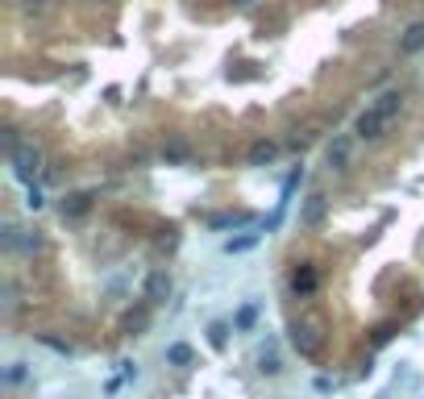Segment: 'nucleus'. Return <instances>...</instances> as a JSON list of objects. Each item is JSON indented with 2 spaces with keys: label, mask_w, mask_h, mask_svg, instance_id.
I'll use <instances>...</instances> for the list:
<instances>
[{
  "label": "nucleus",
  "mask_w": 424,
  "mask_h": 399,
  "mask_svg": "<svg viewBox=\"0 0 424 399\" xmlns=\"http://www.w3.org/2000/svg\"><path fill=\"white\" fill-rule=\"evenodd\" d=\"M387 125H391V121H387V117L371 104V108L358 117V125H354V129H358V137H383V129H387Z\"/></svg>",
  "instance_id": "1"
},
{
  "label": "nucleus",
  "mask_w": 424,
  "mask_h": 399,
  "mask_svg": "<svg viewBox=\"0 0 424 399\" xmlns=\"http://www.w3.org/2000/svg\"><path fill=\"white\" fill-rule=\"evenodd\" d=\"M291 341H296V350H300L304 358H312V354L321 350V333H316L312 325H291Z\"/></svg>",
  "instance_id": "2"
},
{
  "label": "nucleus",
  "mask_w": 424,
  "mask_h": 399,
  "mask_svg": "<svg viewBox=\"0 0 424 399\" xmlns=\"http://www.w3.org/2000/svg\"><path fill=\"white\" fill-rule=\"evenodd\" d=\"M8 154H12V167H17V175H33L37 167H42V158H37V150H21V146H8Z\"/></svg>",
  "instance_id": "3"
},
{
  "label": "nucleus",
  "mask_w": 424,
  "mask_h": 399,
  "mask_svg": "<svg viewBox=\"0 0 424 399\" xmlns=\"http://www.w3.org/2000/svg\"><path fill=\"white\" fill-rule=\"evenodd\" d=\"M350 150H354V142H350V137H337V142H329V150H325L329 167H346V162H350Z\"/></svg>",
  "instance_id": "4"
},
{
  "label": "nucleus",
  "mask_w": 424,
  "mask_h": 399,
  "mask_svg": "<svg viewBox=\"0 0 424 399\" xmlns=\"http://www.w3.org/2000/svg\"><path fill=\"white\" fill-rule=\"evenodd\" d=\"M400 104H404V96H400V92H383V96L375 100V108H379V112H383L387 121H396V112H400Z\"/></svg>",
  "instance_id": "5"
},
{
  "label": "nucleus",
  "mask_w": 424,
  "mask_h": 399,
  "mask_svg": "<svg viewBox=\"0 0 424 399\" xmlns=\"http://www.w3.org/2000/svg\"><path fill=\"white\" fill-rule=\"evenodd\" d=\"M291 287H296V296H312V291H316V271H312V266H304V271H296V279H291Z\"/></svg>",
  "instance_id": "6"
},
{
  "label": "nucleus",
  "mask_w": 424,
  "mask_h": 399,
  "mask_svg": "<svg viewBox=\"0 0 424 399\" xmlns=\"http://www.w3.org/2000/svg\"><path fill=\"white\" fill-rule=\"evenodd\" d=\"M146 296H150V300H167V296H171V275H162V271H158V275H150Z\"/></svg>",
  "instance_id": "7"
},
{
  "label": "nucleus",
  "mask_w": 424,
  "mask_h": 399,
  "mask_svg": "<svg viewBox=\"0 0 424 399\" xmlns=\"http://www.w3.org/2000/svg\"><path fill=\"white\" fill-rule=\"evenodd\" d=\"M275 158H279V146H275V142H258V146L250 150V162H254V167H262V162H275Z\"/></svg>",
  "instance_id": "8"
},
{
  "label": "nucleus",
  "mask_w": 424,
  "mask_h": 399,
  "mask_svg": "<svg viewBox=\"0 0 424 399\" xmlns=\"http://www.w3.org/2000/svg\"><path fill=\"white\" fill-rule=\"evenodd\" d=\"M192 358H196V354H192V346H183V341H175V346L167 350V362H171V366H192Z\"/></svg>",
  "instance_id": "9"
},
{
  "label": "nucleus",
  "mask_w": 424,
  "mask_h": 399,
  "mask_svg": "<svg viewBox=\"0 0 424 399\" xmlns=\"http://www.w3.org/2000/svg\"><path fill=\"white\" fill-rule=\"evenodd\" d=\"M404 50H408V54L424 50V25H421V21H416V25H412V29L404 33Z\"/></svg>",
  "instance_id": "10"
},
{
  "label": "nucleus",
  "mask_w": 424,
  "mask_h": 399,
  "mask_svg": "<svg viewBox=\"0 0 424 399\" xmlns=\"http://www.w3.org/2000/svg\"><path fill=\"white\" fill-rule=\"evenodd\" d=\"M321 212H325V196H312V200H308V208H304V225H316V221H321Z\"/></svg>",
  "instance_id": "11"
},
{
  "label": "nucleus",
  "mask_w": 424,
  "mask_h": 399,
  "mask_svg": "<svg viewBox=\"0 0 424 399\" xmlns=\"http://www.w3.org/2000/svg\"><path fill=\"white\" fill-rule=\"evenodd\" d=\"M162 158H167V162H183V158H187V146H183V142H171V146H162Z\"/></svg>",
  "instance_id": "12"
},
{
  "label": "nucleus",
  "mask_w": 424,
  "mask_h": 399,
  "mask_svg": "<svg viewBox=\"0 0 424 399\" xmlns=\"http://www.w3.org/2000/svg\"><path fill=\"white\" fill-rule=\"evenodd\" d=\"M254 316H258V308H254V304H246V308L237 312V329H250V325H254Z\"/></svg>",
  "instance_id": "13"
},
{
  "label": "nucleus",
  "mask_w": 424,
  "mask_h": 399,
  "mask_svg": "<svg viewBox=\"0 0 424 399\" xmlns=\"http://www.w3.org/2000/svg\"><path fill=\"white\" fill-rule=\"evenodd\" d=\"M87 208V196H71V200H62V212H83Z\"/></svg>",
  "instance_id": "14"
},
{
  "label": "nucleus",
  "mask_w": 424,
  "mask_h": 399,
  "mask_svg": "<svg viewBox=\"0 0 424 399\" xmlns=\"http://www.w3.org/2000/svg\"><path fill=\"white\" fill-rule=\"evenodd\" d=\"M258 362H262V371H266V375H279V358H275V354H262Z\"/></svg>",
  "instance_id": "15"
},
{
  "label": "nucleus",
  "mask_w": 424,
  "mask_h": 399,
  "mask_svg": "<svg viewBox=\"0 0 424 399\" xmlns=\"http://www.w3.org/2000/svg\"><path fill=\"white\" fill-rule=\"evenodd\" d=\"M212 346H225V325H212Z\"/></svg>",
  "instance_id": "16"
},
{
  "label": "nucleus",
  "mask_w": 424,
  "mask_h": 399,
  "mask_svg": "<svg viewBox=\"0 0 424 399\" xmlns=\"http://www.w3.org/2000/svg\"><path fill=\"white\" fill-rule=\"evenodd\" d=\"M237 4H254V0H237Z\"/></svg>",
  "instance_id": "17"
}]
</instances>
